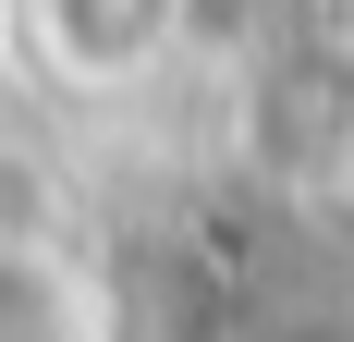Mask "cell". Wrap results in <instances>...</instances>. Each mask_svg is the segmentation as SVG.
<instances>
[{
	"label": "cell",
	"mask_w": 354,
	"mask_h": 342,
	"mask_svg": "<svg viewBox=\"0 0 354 342\" xmlns=\"http://www.w3.org/2000/svg\"><path fill=\"white\" fill-rule=\"evenodd\" d=\"M183 25V0H49V49H62L73 73H135L159 62Z\"/></svg>",
	"instance_id": "1"
}]
</instances>
